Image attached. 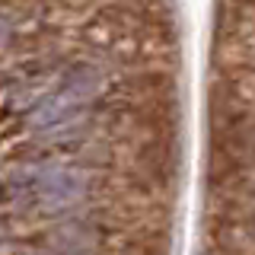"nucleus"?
<instances>
[{"label": "nucleus", "mask_w": 255, "mask_h": 255, "mask_svg": "<svg viewBox=\"0 0 255 255\" xmlns=\"http://www.w3.org/2000/svg\"><path fill=\"white\" fill-rule=\"evenodd\" d=\"M3 42H6V22L0 19V48H3Z\"/></svg>", "instance_id": "nucleus-1"}]
</instances>
